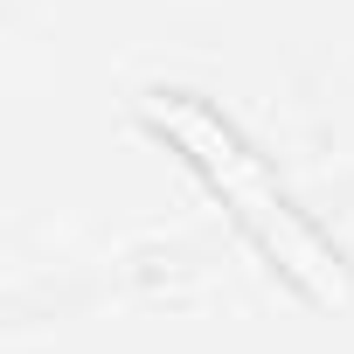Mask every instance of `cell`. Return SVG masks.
<instances>
[{
    "label": "cell",
    "mask_w": 354,
    "mask_h": 354,
    "mask_svg": "<svg viewBox=\"0 0 354 354\" xmlns=\"http://www.w3.org/2000/svg\"><path fill=\"white\" fill-rule=\"evenodd\" d=\"M139 118H146V132H160L174 153L202 174V188L230 209V223L250 236V250H257L306 306H319V313H347V306H354V264H347L340 243L285 195L278 167L236 132V118H223L209 97L174 91V84L139 91Z\"/></svg>",
    "instance_id": "cell-1"
}]
</instances>
